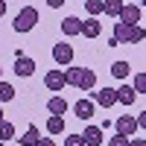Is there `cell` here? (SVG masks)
Wrapping results in <instances>:
<instances>
[{
  "label": "cell",
  "instance_id": "6da1fadb",
  "mask_svg": "<svg viewBox=\"0 0 146 146\" xmlns=\"http://www.w3.org/2000/svg\"><path fill=\"white\" fill-rule=\"evenodd\" d=\"M64 85H70V88H79V91H94V85H96V73L88 70V67L67 64V67H64Z\"/></svg>",
  "mask_w": 146,
  "mask_h": 146
},
{
  "label": "cell",
  "instance_id": "7a4b0ae2",
  "mask_svg": "<svg viewBox=\"0 0 146 146\" xmlns=\"http://www.w3.org/2000/svg\"><path fill=\"white\" fill-rule=\"evenodd\" d=\"M111 38H114L117 44H140V41H143V27H140V23H135V27H131V23L117 21Z\"/></svg>",
  "mask_w": 146,
  "mask_h": 146
},
{
  "label": "cell",
  "instance_id": "3957f363",
  "mask_svg": "<svg viewBox=\"0 0 146 146\" xmlns=\"http://www.w3.org/2000/svg\"><path fill=\"white\" fill-rule=\"evenodd\" d=\"M35 23H38V9L35 6H23L18 15H15V32H29V29H35Z\"/></svg>",
  "mask_w": 146,
  "mask_h": 146
},
{
  "label": "cell",
  "instance_id": "277c9868",
  "mask_svg": "<svg viewBox=\"0 0 146 146\" xmlns=\"http://www.w3.org/2000/svg\"><path fill=\"white\" fill-rule=\"evenodd\" d=\"M123 23H140V18H143V12H140V6H135V3H123V9H120V15H117Z\"/></svg>",
  "mask_w": 146,
  "mask_h": 146
},
{
  "label": "cell",
  "instance_id": "5b68a950",
  "mask_svg": "<svg viewBox=\"0 0 146 146\" xmlns=\"http://www.w3.org/2000/svg\"><path fill=\"white\" fill-rule=\"evenodd\" d=\"M53 58H56V64H62V67H67L70 62H73V47L70 44H56L53 47Z\"/></svg>",
  "mask_w": 146,
  "mask_h": 146
},
{
  "label": "cell",
  "instance_id": "8992f818",
  "mask_svg": "<svg viewBox=\"0 0 146 146\" xmlns=\"http://www.w3.org/2000/svg\"><path fill=\"white\" fill-rule=\"evenodd\" d=\"M82 140H85V146H102V126H85V131H82Z\"/></svg>",
  "mask_w": 146,
  "mask_h": 146
},
{
  "label": "cell",
  "instance_id": "52a82bcc",
  "mask_svg": "<svg viewBox=\"0 0 146 146\" xmlns=\"http://www.w3.org/2000/svg\"><path fill=\"white\" fill-rule=\"evenodd\" d=\"M114 102H117V91L114 88H102V91L94 94V105H100V108H111Z\"/></svg>",
  "mask_w": 146,
  "mask_h": 146
},
{
  "label": "cell",
  "instance_id": "ba28073f",
  "mask_svg": "<svg viewBox=\"0 0 146 146\" xmlns=\"http://www.w3.org/2000/svg\"><path fill=\"white\" fill-rule=\"evenodd\" d=\"M44 85L50 91H64V70H47Z\"/></svg>",
  "mask_w": 146,
  "mask_h": 146
},
{
  "label": "cell",
  "instance_id": "9c48e42d",
  "mask_svg": "<svg viewBox=\"0 0 146 146\" xmlns=\"http://www.w3.org/2000/svg\"><path fill=\"white\" fill-rule=\"evenodd\" d=\"M135 131H137V123H135V117H117V135H126V137H135Z\"/></svg>",
  "mask_w": 146,
  "mask_h": 146
},
{
  "label": "cell",
  "instance_id": "30bf717a",
  "mask_svg": "<svg viewBox=\"0 0 146 146\" xmlns=\"http://www.w3.org/2000/svg\"><path fill=\"white\" fill-rule=\"evenodd\" d=\"M73 111H76L79 120H85V123H88V120L94 117V111H96V105H94V100H79L76 105H73Z\"/></svg>",
  "mask_w": 146,
  "mask_h": 146
},
{
  "label": "cell",
  "instance_id": "8fae6325",
  "mask_svg": "<svg viewBox=\"0 0 146 146\" xmlns=\"http://www.w3.org/2000/svg\"><path fill=\"white\" fill-rule=\"evenodd\" d=\"M15 73H18V76H32V73H35V62H32V58H27V56H15Z\"/></svg>",
  "mask_w": 146,
  "mask_h": 146
},
{
  "label": "cell",
  "instance_id": "7c38bea8",
  "mask_svg": "<svg viewBox=\"0 0 146 146\" xmlns=\"http://www.w3.org/2000/svg\"><path fill=\"white\" fill-rule=\"evenodd\" d=\"M100 32H102V27H100V21H96V18L82 21V27H79V35H85V38H96Z\"/></svg>",
  "mask_w": 146,
  "mask_h": 146
},
{
  "label": "cell",
  "instance_id": "4fadbf2b",
  "mask_svg": "<svg viewBox=\"0 0 146 146\" xmlns=\"http://www.w3.org/2000/svg\"><path fill=\"white\" fill-rule=\"evenodd\" d=\"M47 111L64 117V111H67V100H64V96H50V100H47Z\"/></svg>",
  "mask_w": 146,
  "mask_h": 146
},
{
  "label": "cell",
  "instance_id": "5bb4252c",
  "mask_svg": "<svg viewBox=\"0 0 146 146\" xmlns=\"http://www.w3.org/2000/svg\"><path fill=\"white\" fill-rule=\"evenodd\" d=\"M79 27H82V21L73 18V15H67V18L62 21V32H64V35H79Z\"/></svg>",
  "mask_w": 146,
  "mask_h": 146
},
{
  "label": "cell",
  "instance_id": "9a60e30c",
  "mask_svg": "<svg viewBox=\"0 0 146 146\" xmlns=\"http://www.w3.org/2000/svg\"><path fill=\"white\" fill-rule=\"evenodd\" d=\"M135 88H131V85H123V88H117V102H123V105H131L135 102Z\"/></svg>",
  "mask_w": 146,
  "mask_h": 146
},
{
  "label": "cell",
  "instance_id": "2e32d148",
  "mask_svg": "<svg viewBox=\"0 0 146 146\" xmlns=\"http://www.w3.org/2000/svg\"><path fill=\"white\" fill-rule=\"evenodd\" d=\"M62 131H64V117L53 114L50 120H47V135H62Z\"/></svg>",
  "mask_w": 146,
  "mask_h": 146
},
{
  "label": "cell",
  "instance_id": "e0dca14e",
  "mask_svg": "<svg viewBox=\"0 0 146 146\" xmlns=\"http://www.w3.org/2000/svg\"><path fill=\"white\" fill-rule=\"evenodd\" d=\"M41 137V131H38V126H29L27 131H23V137L18 140V143H23V146H35V140Z\"/></svg>",
  "mask_w": 146,
  "mask_h": 146
},
{
  "label": "cell",
  "instance_id": "ac0fdd59",
  "mask_svg": "<svg viewBox=\"0 0 146 146\" xmlns=\"http://www.w3.org/2000/svg\"><path fill=\"white\" fill-rule=\"evenodd\" d=\"M129 73H131L129 62H114V64H111V76H114V79H126Z\"/></svg>",
  "mask_w": 146,
  "mask_h": 146
},
{
  "label": "cell",
  "instance_id": "d6986e66",
  "mask_svg": "<svg viewBox=\"0 0 146 146\" xmlns=\"http://www.w3.org/2000/svg\"><path fill=\"white\" fill-rule=\"evenodd\" d=\"M120 9H123V0H102V12H105V15L117 18V15H120Z\"/></svg>",
  "mask_w": 146,
  "mask_h": 146
},
{
  "label": "cell",
  "instance_id": "ffe728a7",
  "mask_svg": "<svg viewBox=\"0 0 146 146\" xmlns=\"http://www.w3.org/2000/svg\"><path fill=\"white\" fill-rule=\"evenodd\" d=\"M9 100H15V88L0 79V102H9Z\"/></svg>",
  "mask_w": 146,
  "mask_h": 146
},
{
  "label": "cell",
  "instance_id": "44dd1931",
  "mask_svg": "<svg viewBox=\"0 0 146 146\" xmlns=\"http://www.w3.org/2000/svg\"><path fill=\"white\" fill-rule=\"evenodd\" d=\"M15 137V126L9 120H0V140H12Z\"/></svg>",
  "mask_w": 146,
  "mask_h": 146
},
{
  "label": "cell",
  "instance_id": "7402d4cb",
  "mask_svg": "<svg viewBox=\"0 0 146 146\" xmlns=\"http://www.w3.org/2000/svg\"><path fill=\"white\" fill-rule=\"evenodd\" d=\"M85 9H88V15H91V18L102 15V0H85Z\"/></svg>",
  "mask_w": 146,
  "mask_h": 146
},
{
  "label": "cell",
  "instance_id": "603a6c76",
  "mask_svg": "<svg viewBox=\"0 0 146 146\" xmlns=\"http://www.w3.org/2000/svg\"><path fill=\"white\" fill-rule=\"evenodd\" d=\"M146 91V73H137L135 76V94H143Z\"/></svg>",
  "mask_w": 146,
  "mask_h": 146
},
{
  "label": "cell",
  "instance_id": "cb8c5ba5",
  "mask_svg": "<svg viewBox=\"0 0 146 146\" xmlns=\"http://www.w3.org/2000/svg\"><path fill=\"white\" fill-rule=\"evenodd\" d=\"M64 146H85V140H82V135H67Z\"/></svg>",
  "mask_w": 146,
  "mask_h": 146
},
{
  "label": "cell",
  "instance_id": "d4e9b609",
  "mask_svg": "<svg viewBox=\"0 0 146 146\" xmlns=\"http://www.w3.org/2000/svg\"><path fill=\"white\" fill-rule=\"evenodd\" d=\"M108 146H129V137L126 135H114L111 140H108Z\"/></svg>",
  "mask_w": 146,
  "mask_h": 146
},
{
  "label": "cell",
  "instance_id": "484cf974",
  "mask_svg": "<svg viewBox=\"0 0 146 146\" xmlns=\"http://www.w3.org/2000/svg\"><path fill=\"white\" fill-rule=\"evenodd\" d=\"M35 146H56L50 137H38V140H35Z\"/></svg>",
  "mask_w": 146,
  "mask_h": 146
},
{
  "label": "cell",
  "instance_id": "4316f807",
  "mask_svg": "<svg viewBox=\"0 0 146 146\" xmlns=\"http://www.w3.org/2000/svg\"><path fill=\"white\" fill-rule=\"evenodd\" d=\"M129 146H146V140L143 137H135V140H129Z\"/></svg>",
  "mask_w": 146,
  "mask_h": 146
},
{
  "label": "cell",
  "instance_id": "83f0119b",
  "mask_svg": "<svg viewBox=\"0 0 146 146\" xmlns=\"http://www.w3.org/2000/svg\"><path fill=\"white\" fill-rule=\"evenodd\" d=\"M62 3H64V0H47V6H50V9H58Z\"/></svg>",
  "mask_w": 146,
  "mask_h": 146
},
{
  "label": "cell",
  "instance_id": "f1b7e54d",
  "mask_svg": "<svg viewBox=\"0 0 146 146\" xmlns=\"http://www.w3.org/2000/svg\"><path fill=\"white\" fill-rule=\"evenodd\" d=\"M6 15V0H0V18Z\"/></svg>",
  "mask_w": 146,
  "mask_h": 146
},
{
  "label": "cell",
  "instance_id": "f546056e",
  "mask_svg": "<svg viewBox=\"0 0 146 146\" xmlns=\"http://www.w3.org/2000/svg\"><path fill=\"white\" fill-rule=\"evenodd\" d=\"M0 120H3V108H0Z\"/></svg>",
  "mask_w": 146,
  "mask_h": 146
},
{
  "label": "cell",
  "instance_id": "4dcf8cb0",
  "mask_svg": "<svg viewBox=\"0 0 146 146\" xmlns=\"http://www.w3.org/2000/svg\"><path fill=\"white\" fill-rule=\"evenodd\" d=\"M0 76H3V67H0Z\"/></svg>",
  "mask_w": 146,
  "mask_h": 146
},
{
  "label": "cell",
  "instance_id": "1f68e13d",
  "mask_svg": "<svg viewBox=\"0 0 146 146\" xmlns=\"http://www.w3.org/2000/svg\"><path fill=\"white\" fill-rule=\"evenodd\" d=\"M0 146H6V143H3V140H0Z\"/></svg>",
  "mask_w": 146,
  "mask_h": 146
}]
</instances>
